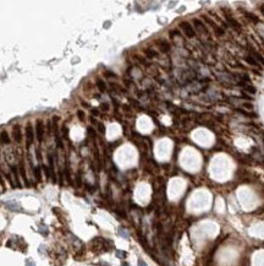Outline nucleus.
Returning a JSON list of instances; mask_svg holds the SVG:
<instances>
[{
	"label": "nucleus",
	"mask_w": 264,
	"mask_h": 266,
	"mask_svg": "<svg viewBox=\"0 0 264 266\" xmlns=\"http://www.w3.org/2000/svg\"><path fill=\"white\" fill-rule=\"evenodd\" d=\"M33 140H34L33 128H32L31 124H27V126H26V145H27V147H29L33 144Z\"/></svg>",
	"instance_id": "nucleus-1"
},
{
	"label": "nucleus",
	"mask_w": 264,
	"mask_h": 266,
	"mask_svg": "<svg viewBox=\"0 0 264 266\" xmlns=\"http://www.w3.org/2000/svg\"><path fill=\"white\" fill-rule=\"evenodd\" d=\"M138 266H148V265H147L143 260H138Z\"/></svg>",
	"instance_id": "nucleus-20"
},
{
	"label": "nucleus",
	"mask_w": 264,
	"mask_h": 266,
	"mask_svg": "<svg viewBox=\"0 0 264 266\" xmlns=\"http://www.w3.org/2000/svg\"><path fill=\"white\" fill-rule=\"evenodd\" d=\"M253 57H254V58H257L258 60H259V61H261V63L264 65V58H263L261 54H258V53H253Z\"/></svg>",
	"instance_id": "nucleus-13"
},
{
	"label": "nucleus",
	"mask_w": 264,
	"mask_h": 266,
	"mask_svg": "<svg viewBox=\"0 0 264 266\" xmlns=\"http://www.w3.org/2000/svg\"><path fill=\"white\" fill-rule=\"evenodd\" d=\"M102 109H103V110H108V109H109V107H108V104H105V103H104V104L102 105Z\"/></svg>",
	"instance_id": "nucleus-21"
},
{
	"label": "nucleus",
	"mask_w": 264,
	"mask_h": 266,
	"mask_svg": "<svg viewBox=\"0 0 264 266\" xmlns=\"http://www.w3.org/2000/svg\"><path fill=\"white\" fill-rule=\"evenodd\" d=\"M246 61H248V63L252 64V65H257V61L253 60V59H252L251 57H247V58H246Z\"/></svg>",
	"instance_id": "nucleus-15"
},
{
	"label": "nucleus",
	"mask_w": 264,
	"mask_h": 266,
	"mask_svg": "<svg viewBox=\"0 0 264 266\" xmlns=\"http://www.w3.org/2000/svg\"><path fill=\"white\" fill-rule=\"evenodd\" d=\"M247 17H248V19H251L253 22H258V19H257V17H256L254 15H252V14H247Z\"/></svg>",
	"instance_id": "nucleus-18"
},
{
	"label": "nucleus",
	"mask_w": 264,
	"mask_h": 266,
	"mask_svg": "<svg viewBox=\"0 0 264 266\" xmlns=\"http://www.w3.org/2000/svg\"><path fill=\"white\" fill-rule=\"evenodd\" d=\"M116 255H117V258H125V256H126V253H125V251L119 250V251L116 253Z\"/></svg>",
	"instance_id": "nucleus-19"
},
{
	"label": "nucleus",
	"mask_w": 264,
	"mask_h": 266,
	"mask_svg": "<svg viewBox=\"0 0 264 266\" xmlns=\"http://www.w3.org/2000/svg\"><path fill=\"white\" fill-rule=\"evenodd\" d=\"M122 266H128V265H127V264H125V265H122Z\"/></svg>",
	"instance_id": "nucleus-27"
},
{
	"label": "nucleus",
	"mask_w": 264,
	"mask_h": 266,
	"mask_svg": "<svg viewBox=\"0 0 264 266\" xmlns=\"http://www.w3.org/2000/svg\"><path fill=\"white\" fill-rule=\"evenodd\" d=\"M160 49L163 52H168L170 49V47H169V44L166 42H160Z\"/></svg>",
	"instance_id": "nucleus-8"
},
{
	"label": "nucleus",
	"mask_w": 264,
	"mask_h": 266,
	"mask_svg": "<svg viewBox=\"0 0 264 266\" xmlns=\"http://www.w3.org/2000/svg\"><path fill=\"white\" fill-rule=\"evenodd\" d=\"M77 115H78V118H80L81 121L85 120V115H83V112H82V110H78V112H77Z\"/></svg>",
	"instance_id": "nucleus-17"
},
{
	"label": "nucleus",
	"mask_w": 264,
	"mask_h": 266,
	"mask_svg": "<svg viewBox=\"0 0 264 266\" xmlns=\"http://www.w3.org/2000/svg\"><path fill=\"white\" fill-rule=\"evenodd\" d=\"M36 135H37V140L39 142L43 141L44 138V124L42 121H37V125H36Z\"/></svg>",
	"instance_id": "nucleus-3"
},
{
	"label": "nucleus",
	"mask_w": 264,
	"mask_h": 266,
	"mask_svg": "<svg viewBox=\"0 0 264 266\" xmlns=\"http://www.w3.org/2000/svg\"><path fill=\"white\" fill-rule=\"evenodd\" d=\"M12 136H14V140L16 141L17 144L21 142L22 134H21V126L20 125H15L14 126V129H12Z\"/></svg>",
	"instance_id": "nucleus-4"
},
{
	"label": "nucleus",
	"mask_w": 264,
	"mask_h": 266,
	"mask_svg": "<svg viewBox=\"0 0 264 266\" xmlns=\"http://www.w3.org/2000/svg\"><path fill=\"white\" fill-rule=\"evenodd\" d=\"M227 21L231 23L232 25V27H235V28H237V29H240V23L237 22V21H235L234 19H231V17H227Z\"/></svg>",
	"instance_id": "nucleus-7"
},
{
	"label": "nucleus",
	"mask_w": 264,
	"mask_h": 266,
	"mask_svg": "<svg viewBox=\"0 0 264 266\" xmlns=\"http://www.w3.org/2000/svg\"><path fill=\"white\" fill-rule=\"evenodd\" d=\"M180 26H181V28H182V31L185 32V34H186L187 37H190V38L195 37L196 32H195V29H193V27L190 25L188 22H182Z\"/></svg>",
	"instance_id": "nucleus-2"
},
{
	"label": "nucleus",
	"mask_w": 264,
	"mask_h": 266,
	"mask_svg": "<svg viewBox=\"0 0 264 266\" xmlns=\"http://www.w3.org/2000/svg\"><path fill=\"white\" fill-rule=\"evenodd\" d=\"M98 130L100 131V134H105V126L102 123H98Z\"/></svg>",
	"instance_id": "nucleus-14"
},
{
	"label": "nucleus",
	"mask_w": 264,
	"mask_h": 266,
	"mask_svg": "<svg viewBox=\"0 0 264 266\" xmlns=\"http://www.w3.org/2000/svg\"><path fill=\"white\" fill-rule=\"evenodd\" d=\"M19 168H20V173H21V177L23 178V180H25L26 185H27V184H28V180H27V177H26V170H25V165H23V162H21V163H20Z\"/></svg>",
	"instance_id": "nucleus-6"
},
{
	"label": "nucleus",
	"mask_w": 264,
	"mask_h": 266,
	"mask_svg": "<svg viewBox=\"0 0 264 266\" xmlns=\"http://www.w3.org/2000/svg\"><path fill=\"white\" fill-rule=\"evenodd\" d=\"M104 27H105V28L110 27V22H105V23H104Z\"/></svg>",
	"instance_id": "nucleus-24"
},
{
	"label": "nucleus",
	"mask_w": 264,
	"mask_h": 266,
	"mask_svg": "<svg viewBox=\"0 0 264 266\" xmlns=\"http://www.w3.org/2000/svg\"><path fill=\"white\" fill-rule=\"evenodd\" d=\"M119 233H120L121 237H124V238H128V233L126 232V230H125L124 228H120V229H119Z\"/></svg>",
	"instance_id": "nucleus-12"
},
{
	"label": "nucleus",
	"mask_w": 264,
	"mask_h": 266,
	"mask_svg": "<svg viewBox=\"0 0 264 266\" xmlns=\"http://www.w3.org/2000/svg\"><path fill=\"white\" fill-rule=\"evenodd\" d=\"M92 113H93V115H98V109H92Z\"/></svg>",
	"instance_id": "nucleus-23"
},
{
	"label": "nucleus",
	"mask_w": 264,
	"mask_h": 266,
	"mask_svg": "<svg viewBox=\"0 0 264 266\" xmlns=\"http://www.w3.org/2000/svg\"><path fill=\"white\" fill-rule=\"evenodd\" d=\"M0 142L3 145H9L10 144V136L8 131H1L0 133Z\"/></svg>",
	"instance_id": "nucleus-5"
},
{
	"label": "nucleus",
	"mask_w": 264,
	"mask_h": 266,
	"mask_svg": "<svg viewBox=\"0 0 264 266\" xmlns=\"http://www.w3.org/2000/svg\"><path fill=\"white\" fill-rule=\"evenodd\" d=\"M27 266H34V264H33L32 260H28V261H27Z\"/></svg>",
	"instance_id": "nucleus-22"
},
{
	"label": "nucleus",
	"mask_w": 264,
	"mask_h": 266,
	"mask_svg": "<svg viewBox=\"0 0 264 266\" xmlns=\"http://www.w3.org/2000/svg\"><path fill=\"white\" fill-rule=\"evenodd\" d=\"M0 184H1L3 186H5V185H4V180H3V178H1V175H0Z\"/></svg>",
	"instance_id": "nucleus-25"
},
{
	"label": "nucleus",
	"mask_w": 264,
	"mask_h": 266,
	"mask_svg": "<svg viewBox=\"0 0 264 266\" xmlns=\"http://www.w3.org/2000/svg\"><path fill=\"white\" fill-rule=\"evenodd\" d=\"M146 54L148 55L149 58H153V57H155V55H157V52L152 50V49H147V50H146Z\"/></svg>",
	"instance_id": "nucleus-11"
},
{
	"label": "nucleus",
	"mask_w": 264,
	"mask_h": 266,
	"mask_svg": "<svg viewBox=\"0 0 264 266\" xmlns=\"http://www.w3.org/2000/svg\"><path fill=\"white\" fill-rule=\"evenodd\" d=\"M97 85H98V88H99V90H100L102 92H103V91H105V84H104V82H103L102 80H98Z\"/></svg>",
	"instance_id": "nucleus-9"
},
{
	"label": "nucleus",
	"mask_w": 264,
	"mask_h": 266,
	"mask_svg": "<svg viewBox=\"0 0 264 266\" xmlns=\"http://www.w3.org/2000/svg\"><path fill=\"white\" fill-rule=\"evenodd\" d=\"M245 90L247 91V92H251V93H256V87H253V86H251V85H248V86H245Z\"/></svg>",
	"instance_id": "nucleus-10"
},
{
	"label": "nucleus",
	"mask_w": 264,
	"mask_h": 266,
	"mask_svg": "<svg viewBox=\"0 0 264 266\" xmlns=\"http://www.w3.org/2000/svg\"><path fill=\"white\" fill-rule=\"evenodd\" d=\"M34 172H36V177H37V179L40 180V168L37 167L36 169H34Z\"/></svg>",
	"instance_id": "nucleus-16"
},
{
	"label": "nucleus",
	"mask_w": 264,
	"mask_h": 266,
	"mask_svg": "<svg viewBox=\"0 0 264 266\" xmlns=\"http://www.w3.org/2000/svg\"><path fill=\"white\" fill-rule=\"evenodd\" d=\"M262 13H263V15H264V5L262 6Z\"/></svg>",
	"instance_id": "nucleus-26"
}]
</instances>
